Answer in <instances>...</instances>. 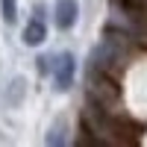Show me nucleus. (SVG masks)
<instances>
[{
    "instance_id": "nucleus-1",
    "label": "nucleus",
    "mask_w": 147,
    "mask_h": 147,
    "mask_svg": "<svg viewBox=\"0 0 147 147\" xmlns=\"http://www.w3.org/2000/svg\"><path fill=\"white\" fill-rule=\"evenodd\" d=\"M127 53V35L124 32H106L100 41L91 47L88 53V77H100V74H112L115 65Z\"/></svg>"
},
{
    "instance_id": "nucleus-2",
    "label": "nucleus",
    "mask_w": 147,
    "mask_h": 147,
    "mask_svg": "<svg viewBox=\"0 0 147 147\" xmlns=\"http://www.w3.org/2000/svg\"><path fill=\"white\" fill-rule=\"evenodd\" d=\"M74 71H77V59L71 50H62L53 59V85L56 91H68L74 85Z\"/></svg>"
},
{
    "instance_id": "nucleus-3",
    "label": "nucleus",
    "mask_w": 147,
    "mask_h": 147,
    "mask_svg": "<svg viewBox=\"0 0 147 147\" xmlns=\"http://www.w3.org/2000/svg\"><path fill=\"white\" fill-rule=\"evenodd\" d=\"M80 18V6H77V0H56V9H53V24L59 30H71L74 24H77Z\"/></svg>"
},
{
    "instance_id": "nucleus-4",
    "label": "nucleus",
    "mask_w": 147,
    "mask_h": 147,
    "mask_svg": "<svg viewBox=\"0 0 147 147\" xmlns=\"http://www.w3.org/2000/svg\"><path fill=\"white\" fill-rule=\"evenodd\" d=\"M44 38H47V27H44L41 18H32L27 27H24V32H21V41L27 47H38Z\"/></svg>"
},
{
    "instance_id": "nucleus-5",
    "label": "nucleus",
    "mask_w": 147,
    "mask_h": 147,
    "mask_svg": "<svg viewBox=\"0 0 147 147\" xmlns=\"http://www.w3.org/2000/svg\"><path fill=\"white\" fill-rule=\"evenodd\" d=\"M44 141H47V144H65V141H68V136H65V121H62V118L47 129V138H44Z\"/></svg>"
},
{
    "instance_id": "nucleus-6",
    "label": "nucleus",
    "mask_w": 147,
    "mask_h": 147,
    "mask_svg": "<svg viewBox=\"0 0 147 147\" xmlns=\"http://www.w3.org/2000/svg\"><path fill=\"white\" fill-rule=\"evenodd\" d=\"M0 18L6 24L18 21V0H0Z\"/></svg>"
},
{
    "instance_id": "nucleus-7",
    "label": "nucleus",
    "mask_w": 147,
    "mask_h": 147,
    "mask_svg": "<svg viewBox=\"0 0 147 147\" xmlns=\"http://www.w3.org/2000/svg\"><path fill=\"white\" fill-rule=\"evenodd\" d=\"M53 59L56 56H38L35 62H38V71L41 74H53Z\"/></svg>"
}]
</instances>
